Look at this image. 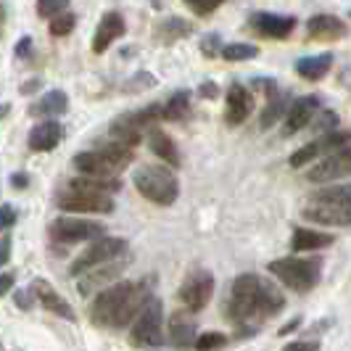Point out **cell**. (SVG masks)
<instances>
[{
  "mask_svg": "<svg viewBox=\"0 0 351 351\" xmlns=\"http://www.w3.org/2000/svg\"><path fill=\"white\" fill-rule=\"evenodd\" d=\"M330 243H333V235H328V232H319V230H309V228H296L291 248H293V251H319V248L330 246Z\"/></svg>",
  "mask_w": 351,
  "mask_h": 351,
  "instance_id": "4316f807",
  "label": "cell"
},
{
  "mask_svg": "<svg viewBox=\"0 0 351 351\" xmlns=\"http://www.w3.org/2000/svg\"><path fill=\"white\" fill-rule=\"evenodd\" d=\"M29 291H32V296H35V299L40 301L51 315L64 317V319H69V322L77 319L74 309L69 306V301L64 299V296H61V293H58L48 280H40V278H37V280L29 285Z\"/></svg>",
  "mask_w": 351,
  "mask_h": 351,
  "instance_id": "9a60e30c",
  "label": "cell"
},
{
  "mask_svg": "<svg viewBox=\"0 0 351 351\" xmlns=\"http://www.w3.org/2000/svg\"><path fill=\"white\" fill-rule=\"evenodd\" d=\"M151 299L145 293L143 285L135 282H117L108 285L106 291L98 293V299L90 306V319L95 325L104 328H124L130 322H135V317L145 306V301Z\"/></svg>",
  "mask_w": 351,
  "mask_h": 351,
  "instance_id": "6da1fadb",
  "label": "cell"
},
{
  "mask_svg": "<svg viewBox=\"0 0 351 351\" xmlns=\"http://www.w3.org/2000/svg\"><path fill=\"white\" fill-rule=\"evenodd\" d=\"M222 48H225V45H222ZM222 48H219V35H206L204 43H201L204 56H217V53H222Z\"/></svg>",
  "mask_w": 351,
  "mask_h": 351,
  "instance_id": "74e56055",
  "label": "cell"
},
{
  "mask_svg": "<svg viewBox=\"0 0 351 351\" xmlns=\"http://www.w3.org/2000/svg\"><path fill=\"white\" fill-rule=\"evenodd\" d=\"M5 114H8V104H0V119H3Z\"/></svg>",
  "mask_w": 351,
  "mask_h": 351,
  "instance_id": "f907efd6",
  "label": "cell"
},
{
  "mask_svg": "<svg viewBox=\"0 0 351 351\" xmlns=\"http://www.w3.org/2000/svg\"><path fill=\"white\" fill-rule=\"evenodd\" d=\"M299 317H296V319H293V322H288V325H282L280 328V335H288V333H293V330H296V328H299Z\"/></svg>",
  "mask_w": 351,
  "mask_h": 351,
  "instance_id": "c3c4849f",
  "label": "cell"
},
{
  "mask_svg": "<svg viewBox=\"0 0 351 351\" xmlns=\"http://www.w3.org/2000/svg\"><path fill=\"white\" fill-rule=\"evenodd\" d=\"M40 85H43V82H40V80H29V82H27V85H21V93H24V95H27V93H32V90H37V88H40Z\"/></svg>",
  "mask_w": 351,
  "mask_h": 351,
  "instance_id": "681fc988",
  "label": "cell"
},
{
  "mask_svg": "<svg viewBox=\"0 0 351 351\" xmlns=\"http://www.w3.org/2000/svg\"><path fill=\"white\" fill-rule=\"evenodd\" d=\"M211 293H214V278H211V272L195 269V272H191L182 280L180 291H177V299L182 301V306L188 312H201L209 304Z\"/></svg>",
  "mask_w": 351,
  "mask_h": 351,
  "instance_id": "30bf717a",
  "label": "cell"
},
{
  "mask_svg": "<svg viewBox=\"0 0 351 351\" xmlns=\"http://www.w3.org/2000/svg\"><path fill=\"white\" fill-rule=\"evenodd\" d=\"M108 132H111L114 143H119V145L130 148V151H132L135 145H141L143 130L138 127V122H135V114H122V117H117V119L111 122V127H108Z\"/></svg>",
  "mask_w": 351,
  "mask_h": 351,
  "instance_id": "7402d4cb",
  "label": "cell"
},
{
  "mask_svg": "<svg viewBox=\"0 0 351 351\" xmlns=\"http://www.w3.org/2000/svg\"><path fill=\"white\" fill-rule=\"evenodd\" d=\"M191 117V93L182 90L175 93L167 104H164V119H172V122H182Z\"/></svg>",
  "mask_w": 351,
  "mask_h": 351,
  "instance_id": "83f0119b",
  "label": "cell"
},
{
  "mask_svg": "<svg viewBox=\"0 0 351 351\" xmlns=\"http://www.w3.org/2000/svg\"><path fill=\"white\" fill-rule=\"evenodd\" d=\"M306 35L312 40H341L349 35V27L343 19L333 16V14H317L306 21Z\"/></svg>",
  "mask_w": 351,
  "mask_h": 351,
  "instance_id": "ac0fdd59",
  "label": "cell"
},
{
  "mask_svg": "<svg viewBox=\"0 0 351 351\" xmlns=\"http://www.w3.org/2000/svg\"><path fill=\"white\" fill-rule=\"evenodd\" d=\"M11 288H14V275H11V272L0 275V296H5Z\"/></svg>",
  "mask_w": 351,
  "mask_h": 351,
  "instance_id": "7bdbcfd3",
  "label": "cell"
},
{
  "mask_svg": "<svg viewBox=\"0 0 351 351\" xmlns=\"http://www.w3.org/2000/svg\"><path fill=\"white\" fill-rule=\"evenodd\" d=\"M195 338H198V325H195V317L193 312H175V315L169 317V341H172V346L177 349H191L195 343Z\"/></svg>",
  "mask_w": 351,
  "mask_h": 351,
  "instance_id": "2e32d148",
  "label": "cell"
},
{
  "mask_svg": "<svg viewBox=\"0 0 351 351\" xmlns=\"http://www.w3.org/2000/svg\"><path fill=\"white\" fill-rule=\"evenodd\" d=\"M228 343V338H225V333H217V330H209V333H201L198 338H195L193 349L195 351H217L222 349Z\"/></svg>",
  "mask_w": 351,
  "mask_h": 351,
  "instance_id": "1f68e13d",
  "label": "cell"
},
{
  "mask_svg": "<svg viewBox=\"0 0 351 351\" xmlns=\"http://www.w3.org/2000/svg\"><path fill=\"white\" fill-rule=\"evenodd\" d=\"M132 182L138 193L156 206H172L180 195L177 175L164 164H141L132 175Z\"/></svg>",
  "mask_w": 351,
  "mask_h": 351,
  "instance_id": "277c9868",
  "label": "cell"
},
{
  "mask_svg": "<svg viewBox=\"0 0 351 351\" xmlns=\"http://www.w3.org/2000/svg\"><path fill=\"white\" fill-rule=\"evenodd\" d=\"M14 299H16V304L21 306V309H29V306L35 304V296H32V291H29V288L16 291V293H14Z\"/></svg>",
  "mask_w": 351,
  "mask_h": 351,
  "instance_id": "ab89813d",
  "label": "cell"
},
{
  "mask_svg": "<svg viewBox=\"0 0 351 351\" xmlns=\"http://www.w3.org/2000/svg\"><path fill=\"white\" fill-rule=\"evenodd\" d=\"M106 228L93 219H80V217H61L51 222V238L58 243H82V241H98L104 238Z\"/></svg>",
  "mask_w": 351,
  "mask_h": 351,
  "instance_id": "9c48e42d",
  "label": "cell"
},
{
  "mask_svg": "<svg viewBox=\"0 0 351 351\" xmlns=\"http://www.w3.org/2000/svg\"><path fill=\"white\" fill-rule=\"evenodd\" d=\"M282 304H285V299H282L280 288H278L275 282L264 280V291H262V315H264V319H267V317L278 315V312L282 309Z\"/></svg>",
  "mask_w": 351,
  "mask_h": 351,
  "instance_id": "f1b7e54d",
  "label": "cell"
},
{
  "mask_svg": "<svg viewBox=\"0 0 351 351\" xmlns=\"http://www.w3.org/2000/svg\"><path fill=\"white\" fill-rule=\"evenodd\" d=\"M124 267H127V259H124V262L104 264V267H95V269L85 272V275H80V280H77L80 293H82V296H90V293H101V291H106L108 282L119 280V272H122Z\"/></svg>",
  "mask_w": 351,
  "mask_h": 351,
  "instance_id": "4fadbf2b",
  "label": "cell"
},
{
  "mask_svg": "<svg viewBox=\"0 0 351 351\" xmlns=\"http://www.w3.org/2000/svg\"><path fill=\"white\" fill-rule=\"evenodd\" d=\"M64 138V127L56 122V119H45L32 127L29 132V148L37 151V154H45V151H53Z\"/></svg>",
  "mask_w": 351,
  "mask_h": 351,
  "instance_id": "44dd1931",
  "label": "cell"
},
{
  "mask_svg": "<svg viewBox=\"0 0 351 351\" xmlns=\"http://www.w3.org/2000/svg\"><path fill=\"white\" fill-rule=\"evenodd\" d=\"M225 119L230 127H238L248 119V114L254 111V98L243 85H232L228 90V101H225Z\"/></svg>",
  "mask_w": 351,
  "mask_h": 351,
  "instance_id": "d6986e66",
  "label": "cell"
},
{
  "mask_svg": "<svg viewBox=\"0 0 351 351\" xmlns=\"http://www.w3.org/2000/svg\"><path fill=\"white\" fill-rule=\"evenodd\" d=\"M14 222H16V211H14V206H0V230L14 228Z\"/></svg>",
  "mask_w": 351,
  "mask_h": 351,
  "instance_id": "f35d334b",
  "label": "cell"
},
{
  "mask_svg": "<svg viewBox=\"0 0 351 351\" xmlns=\"http://www.w3.org/2000/svg\"><path fill=\"white\" fill-rule=\"evenodd\" d=\"M122 188L119 180H71L69 185L56 195L58 209L69 211V214H111L114 211V198Z\"/></svg>",
  "mask_w": 351,
  "mask_h": 351,
  "instance_id": "7a4b0ae2",
  "label": "cell"
},
{
  "mask_svg": "<svg viewBox=\"0 0 351 351\" xmlns=\"http://www.w3.org/2000/svg\"><path fill=\"white\" fill-rule=\"evenodd\" d=\"M351 175V145L335 151L330 156H325L319 164H315L309 169V180L312 182H333V180H341V177H349Z\"/></svg>",
  "mask_w": 351,
  "mask_h": 351,
  "instance_id": "8fae6325",
  "label": "cell"
},
{
  "mask_svg": "<svg viewBox=\"0 0 351 351\" xmlns=\"http://www.w3.org/2000/svg\"><path fill=\"white\" fill-rule=\"evenodd\" d=\"M319 349V343L315 341H293V343H288L282 351H317Z\"/></svg>",
  "mask_w": 351,
  "mask_h": 351,
  "instance_id": "b9f144b4",
  "label": "cell"
},
{
  "mask_svg": "<svg viewBox=\"0 0 351 351\" xmlns=\"http://www.w3.org/2000/svg\"><path fill=\"white\" fill-rule=\"evenodd\" d=\"M333 66V56L330 53H319V56H309V58H299L296 61V74L315 82V80H322Z\"/></svg>",
  "mask_w": 351,
  "mask_h": 351,
  "instance_id": "484cf974",
  "label": "cell"
},
{
  "mask_svg": "<svg viewBox=\"0 0 351 351\" xmlns=\"http://www.w3.org/2000/svg\"><path fill=\"white\" fill-rule=\"evenodd\" d=\"M127 251V241L117 238V235H104L98 241H93L88 246V251H82L74 262H71V275H85L95 267H104V264L117 262Z\"/></svg>",
  "mask_w": 351,
  "mask_h": 351,
  "instance_id": "52a82bcc",
  "label": "cell"
},
{
  "mask_svg": "<svg viewBox=\"0 0 351 351\" xmlns=\"http://www.w3.org/2000/svg\"><path fill=\"white\" fill-rule=\"evenodd\" d=\"M3 21H5V8L0 5V29H3Z\"/></svg>",
  "mask_w": 351,
  "mask_h": 351,
  "instance_id": "816d5d0a",
  "label": "cell"
},
{
  "mask_svg": "<svg viewBox=\"0 0 351 351\" xmlns=\"http://www.w3.org/2000/svg\"><path fill=\"white\" fill-rule=\"evenodd\" d=\"M317 108H319V98L317 95H304L296 104H291V108L285 111V119H282V135L291 138V135L301 132L304 127H309V124L315 122Z\"/></svg>",
  "mask_w": 351,
  "mask_h": 351,
  "instance_id": "7c38bea8",
  "label": "cell"
},
{
  "mask_svg": "<svg viewBox=\"0 0 351 351\" xmlns=\"http://www.w3.org/2000/svg\"><path fill=\"white\" fill-rule=\"evenodd\" d=\"M124 32H127L124 16L119 14V11H108V14L101 19L98 29H95V37H93V51L106 53L108 48H111V43H114V40H119Z\"/></svg>",
  "mask_w": 351,
  "mask_h": 351,
  "instance_id": "e0dca14e",
  "label": "cell"
},
{
  "mask_svg": "<svg viewBox=\"0 0 351 351\" xmlns=\"http://www.w3.org/2000/svg\"><path fill=\"white\" fill-rule=\"evenodd\" d=\"M74 167L88 177V180H114V175L119 172L114 167V161L106 156L104 151H85V154H77L74 156Z\"/></svg>",
  "mask_w": 351,
  "mask_h": 351,
  "instance_id": "5bb4252c",
  "label": "cell"
},
{
  "mask_svg": "<svg viewBox=\"0 0 351 351\" xmlns=\"http://www.w3.org/2000/svg\"><path fill=\"white\" fill-rule=\"evenodd\" d=\"M188 8L195 11V14H214L219 8V3H195V0H188Z\"/></svg>",
  "mask_w": 351,
  "mask_h": 351,
  "instance_id": "60d3db41",
  "label": "cell"
},
{
  "mask_svg": "<svg viewBox=\"0 0 351 351\" xmlns=\"http://www.w3.org/2000/svg\"><path fill=\"white\" fill-rule=\"evenodd\" d=\"M201 95H206V98H217V88H214V82H204V85H201Z\"/></svg>",
  "mask_w": 351,
  "mask_h": 351,
  "instance_id": "7dc6e473",
  "label": "cell"
},
{
  "mask_svg": "<svg viewBox=\"0 0 351 351\" xmlns=\"http://www.w3.org/2000/svg\"><path fill=\"white\" fill-rule=\"evenodd\" d=\"M251 27L259 32V35L275 37L282 40L296 29V16H282V14H254L251 16Z\"/></svg>",
  "mask_w": 351,
  "mask_h": 351,
  "instance_id": "ffe728a7",
  "label": "cell"
},
{
  "mask_svg": "<svg viewBox=\"0 0 351 351\" xmlns=\"http://www.w3.org/2000/svg\"><path fill=\"white\" fill-rule=\"evenodd\" d=\"M335 124H338V114H333V111H325L319 119H315V122L309 124V127H315V130H322L325 135L328 132H335Z\"/></svg>",
  "mask_w": 351,
  "mask_h": 351,
  "instance_id": "d590c367",
  "label": "cell"
},
{
  "mask_svg": "<svg viewBox=\"0 0 351 351\" xmlns=\"http://www.w3.org/2000/svg\"><path fill=\"white\" fill-rule=\"evenodd\" d=\"M148 145H151V151L161 158V164H167L169 169H177V167H180V151H177L175 141H172L164 130L151 127V132H148Z\"/></svg>",
  "mask_w": 351,
  "mask_h": 351,
  "instance_id": "603a6c76",
  "label": "cell"
},
{
  "mask_svg": "<svg viewBox=\"0 0 351 351\" xmlns=\"http://www.w3.org/2000/svg\"><path fill=\"white\" fill-rule=\"evenodd\" d=\"M317 156H319V148H317V141H315V143H309V145H304V148H299V151L291 156V167H293V169L309 167Z\"/></svg>",
  "mask_w": 351,
  "mask_h": 351,
  "instance_id": "836d02e7",
  "label": "cell"
},
{
  "mask_svg": "<svg viewBox=\"0 0 351 351\" xmlns=\"http://www.w3.org/2000/svg\"><path fill=\"white\" fill-rule=\"evenodd\" d=\"M77 27V16L71 14V11H66V14H61V16L51 19V24H48V29H51L53 37H66Z\"/></svg>",
  "mask_w": 351,
  "mask_h": 351,
  "instance_id": "d6a6232c",
  "label": "cell"
},
{
  "mask_svg": "<svg viewBox=\"0 0 351 351\" xmlns=\"http://www.w3.org/2000/svg\"><path fill=\"white\" fill-rule=\"evenodd\" d=\"M301 217L325 225V228H349L351 225V185L319 188L306 198Z\"/></svg>",
  "mask_w": 351,
  "mask_h": 351,
  "instance_id": "3957f363",
  "label": "cell"
},
{
  "mask_svg": "<svg viewBox=\"0 0 351 351\" xmlns=\"http://www.w3.org/2000/svg\"><path fill=\"white\" fill-rule=\"evenodd\" d=\"M319 269H322V262H319V259L285 256V259L269 262V272H272L282 285H288L291 291H299V293L312 291L317 282H319Z\"/></svg>",
  "mask_w": 351,
  "mask_h": 351,
  "instance_id": "8992f818",
  "label": "cell"
},
{
  "mask_svg": "<svg viewBox=\"0 0 351 351\" xmlns=\"http://www.w3.org/2000/svg\"><path fill=\"white\" fill-rule=\"evenodd\" d=\"M264 90H267V108H264L259 124H262V130H269V127H272V124L278 122L282 114L288 111V104H285V101H288V95H285L282 90H278L275 80H267Z\"/></svg>",
  "mask_w": 351,
  "mask_h": 351,
  "instance_id": "cb8c5ba5",
  "label": "cell"
},
{
  "mask_svg": "<svg viewBox=\"0 0 351 351\" xmlns=\"http://www.w3.org/2000/svg\"><path fill=\"white\" fill-rule=\"evenodd\" d=\"M29 48H32V37H21V43L16 45V56L19 58H21V56H27Z\"/></svg>",
  "mask_w": 351,
  "mask_h": 351,
  "instance_id": "bcb514c9",
  "label": "cell"
},
{
  "mask_svg": "<svg viewBox=\"0 0 351 351\" xmlns=\"http://www.w3.org/2000/svg\"><path fill=\"white\" fill-rule=\"evenodd\" d=\"M8 259H11V241L3 238V241H0V267L8 262Z\"/></svg>",
  "mask_w": 351,
  "mask_h": 351,
  "instance_id": "ee69618b",
  "label": "cell"
},
{
  "mask_svg": "<svg viewBox=\"0 0 351 351\" xmlns=\"http://www.w3.org/2000/svg\"><path fill=\"white\" fill-rule=\"evenodd\" d=\"M11 185H14L16 191H24V188L29 185V177L21 175V172H16V175H11Z\"/></svg>",
  "mask_w": 351,
  "mask_h": 351,
  "instance_id": "f6af8a7d",
  "label": "cell"
},
{
  "mask_svg": "<svg viewBox=\"0 0 351 351\" xmlns=\"http://www.w3.org/2000/svg\"><path fill=\"white\" fill-rule=\"evenodd\" d=\"M66 11H69V3H64V0H40L37 3V14L43 19H56Z\"/></svg>",
  "mask_w": 351,
  "mask_h": 351,
  "instance_id": "e575fe53",
  "label": "cell"
},
{
  "mask_svg": "<svg viewBox=\"0 0 351 351\" xmlns=\"http://www.w3.org/2000/svg\"><path fill=\"white\" fill-rule=\"evenodd\" d=\"M66 108H69L66 93L64 90H51L40 101L29 106V114L32 117H61V114H66Z\"/></svg>",
  "mask_w": 351,
  "mask_h": 351,
  "instance_id": "d4e9b609",
  "label": "cell"
},
{
  "mask_svg": "<svg viewBox=\"0 0 351 351\" xmlns=\"http://www.w3.org/2000/svg\"><path fill=\"white\" fill-rule=\"evenodd\" d=\"M193 32V27L191 24H185L182 19H167L164 24H161V37H164V43H175V40H180L182 35H191Z\"/></svg>",
  "mask_w": 351,
  "mask_h": 351,
  "instance_id": "4dcf8cb0",
  "label": "cell"
},
{
  "mask_svg": "<svg viewBox=\"0 0 351 351\" xmlns=\"http://www.w3.org/2000/svg\"><path fill=\"white\" fill-rule=\"evenodd\" d=\"M130 82H132V85H124V90H127V93H135V90L154 88V85H156V77H154V74H138V77H132Z\"/></svg>",
  "mask_w": 351,
  "mask_h": 351,
  "instance_id": "8d00e7d4",
  "label": "cell"
},
{
  "mask_svg": "<svg viewBox=\"0 0 351 351\" xmlns=\"http://www.w3.org/2000/svg\"><path fill=\"white\" fill-rule=\"evenodd\" d=\"M161 315H164L161 301L151 296L132 322V330H130L132 346H158L161 343Z\"/></svg>",
  "mask_w": 351,
  "mask_h": 351,
  "instance_id": "ba28073f",
  "label": "cell"
},
{
  "mask_svg": "<svg viewBox=\"0 0 351 351\" xmlns=\"http://www.w3.org/2000/svg\"><path fill=\"white\" fill-rule=\"evenodd\" d=\"M219 56H222L225 61H246V58H256V56H259V48L251 45V43H232V45H225Z\"/></svg>",
  "mask_w": 351,
  "mask_h": 351,
  "instance_id": "f546056e",
  "label": "cell"
},
{
  "mask_svg": "<svg viewBox=\"0 0 351 351\" xmlns=\"http://www.w3.org/2000/svg\"><path fill=\"white\" fill-rule=\"evenodd\" d=\"M262 291L264 280L259 275H241L232 282V296L228 304V315L232 322L238 325H248V322H262Z\"/></svg>",
  "mask_w": 351,
  "mask_h": 351,
  "instance_id": "5b68a950",
  "label": "cell"
}]
</instances>
